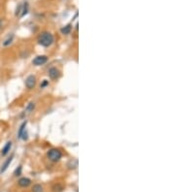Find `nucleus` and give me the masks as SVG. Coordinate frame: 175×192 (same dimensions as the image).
<instances>
[{"mask_svg": "<svg viewBox=\"0 0 175 192\" xmlns=\"http://www.w3.org/2000/svg\"><path fill=\"white\" fill-rule=\"evenodd\" d=\"M54 42V36L50 32H43L38 37V43L43 47H50Z\"/></svg>", "mask_w": 175, "mask_h": 192, "instance_id": "nucleus-1", "label": "nucleus"}, {"mask_svg": "<svg viewBox=\"0 0 175 192\" xmlns=\"http://www.w3.org/2000/svg\"><path fill=\"white\" fill-rule=\"evenodd\" d=\"M47 156L51 161H53V162H56V161H58L61 158L62 153H61L60 150H58V148H52V150H50L48 152Z\"/></svg>", "mask_w": 175, "mask_h": 192, "instance_id": "nucleus-2", "label": "nucleus"}, {"mask_svg": "<svg viewBox=\"0 0 175 192\" xmlns=\"http://www.w3.org/2000/svg\"><path fill=\"white\" fill-rule=\"evenodd\" d=\"M48 61V57L46 55H38L33 59L32 63L36 66H41L43 64H45Z\"/></svg>", "mask_w": 175, "mask_h": 192, "instance_id": "nucleus-3", "label": "nucleus"}, {"mask_svg": "<svg viewBox=\"0 0 175 192\" xmlns=\"http://www.w3.org/2000/svg\"><path fill=\"white\" fill-rule=\"evenodd\" d=\"M36 84V78L34 76H28L26 78V80H25V86H26V88L28 89H31L35 86Z\"/></svg>", "mask_w": 175, "mask_h": 192, "instance_id": "nucleus-4", "label": "nucleus"}, {"mask_svg": "<svg viewBox=\"0 0 175 192\" xmlns=\"http://www.w3.org/2000/svg\"><path fill=\"white\" fill-rule=\"evenodd\" d=\"M49 76H50V78L51 79H58V77L60 76V70L58 69H56V68H51L50 70H49Z\"/></svg>", "mask_w": 175, "mask_h": 192, "instance_id": "nucleus-5", "label": "nucleus"}, {"mask_svg": "<svg viewBox=\"0 0 175 192\" xmlns=\"http://www.w3.org/2000/svg\"><path fill=\"white\" fill-rule=\"evenodd\" d=\"M13 158H14V155H11V156H10V157L8 158V159L5 161L4 164L2 165V168H1V170H0V173H1V174H2V173H4L5 171H6L7 169H8V167L10 166V164H11V163H12Z\"/></svg>", "mask_w": 175, "mask_h": 192, "instance_id": "nucleus-6", "label": "nucleus"}, {"mask_svg": "<svg viewBox=\"0 0 175 192\" xmlns=\"http://www.w3.org/2000/svg\"><path fill=\"white\" fill-rule=\"evenodd\" d=\"M30 183H31V181H30L29 179H27V178H22L19 181V185L22 186V187H26V186L29 185Z\"/></svg>", "mask_w": 175, "mask_h": 192, "instance_id": "nucleus-7", "label": "nucleus"}, {"mask_svg": "<svg viewBox=\"0 0 175 192\" xmlns=\"http://www.w3.org/2000/svg\"><path fill=\"white\" fill-rule=\"evenodd\" d=\"M11 148H12V142H8L6 145L4 146V148H2V152H1L2 155H3V156H4V155H6L7 153H8V152H10Z\"/></svg>", "mask_w": 175, "mask_h": 192, "instance_id": "nucleus-8", "label": "nucleus"}, {"mask_svg": "<svg viewBox=\"0 0 175 192\" xmlns=\"http://www.w3.org/2000/svg\"><path fill=\"white\" fill-rule=\"evenodd\" d=\"M71 29H72L71 24H67V25H66V26H64V27L61 28V30H60V31H61V33H62V34L67 35V34H70Z\"/></svg>", "mask_w": 175, "mask_h": 192, "instance_id": "nucleus-9", "label": "nucleus"}, {"mask_svg": "<svg viewBox=\"0 0 175 192\" xmlns=\"http://www.w3.org/2000/svg\"><path fill=\"white\" fill-rule=\"evenodd\" d=\"M25 126H26V121L24 122V123H22V125H20V130H19V132H18V137H19V138L22 137V133H24V132L25 131Z\"/></svg>", "mask_w": 175, "mask_h": 192, "instance_id": "nucleus-10", "label": "nucleus"}, {"mask_svg": "<svg viewBox=\"0 0 175 192\" xmlns=\"http://www.w3.org/2000/svg\"><path fill=\"white\" fill-rule=\"evenodd\" d=\"M13 38H14V35H11V36H9V37L7 38V39L5 40L4 42H3V46H5V47H7V46H9V45L12 43Z\"/></svg>", "mask_w": 175, "mask_h": 192, "instance_id": "nucleus-11", "label": "nucleus"}, {"mask_svg": "<svg viewBox=\"0 0 175 192\" xmlns=\"http://www.w3.org/2000/svg\"><path fill=\"white\" fill-rule=\"evenodd\" d=\"M32 192H43V187L40 184H35L32 188Z\"/></svg>", "mask_w": 175, "mask_h": 192, "instance_id": "nucleus-12", "label": "nucleus"}, {"mask_svg": "<svg viewBox=\"0 0 175 192\" xmlns=\"http://www.w3.org/2000/svg\"><path fill=\"white\" fill-rule=\"evenodd\" d=\"M27 11H28V4L25 2V4L24 5V9H22V14L20 15V17H24V15L27 14Z\"/></svg>", "mask_w": 175, "mask_h": 192, "instance_id": "nucleus-13", "label": "nucleus"}, {"mask_svg": "<svg viewBox=\"0 0 175 192\" xmlns=\"http://www.w3.org/2000/svg\"><path fill=\"white\" fill-rule=\"evenodd\" d=\"M15 176H20V174H22V166H19V168L16 169V171H15Z\"/></svg>", "mask_w": 175, "mask_h": 192, "instance_id": "nucleus-14", "label": "nucleus"}, {"mask_svg": "<svg viewBox=\"0 0 175 192\" xmlns=\"http://www.w3.org/2000/svg\"><path fill=\"white\" fill-rule=\"evenodd\" d=\"M33 108H34V104L30 103L29 105H28V107H27V111H29V113H30V111H32Z\"/></svg>", "mask_w": 175, "mask_h": 192, "instance_id": "nucleus-15", "label": "nucleus"}, {"mask_svg": "<svg viewBox=\"0 0 175 192\" xmlns=\"http://www.w3.org/2000/svg\"><path fill=\"white\" fill-rule=\"evenodd\" d=\"M48 84V82L47 81H45V82H43V84H41V88H44V86H46Z\"/></svg>", "mask_w": 175, "mask_h": 192, "instance_id": "nucleus-16", "label": "nucleus"}, {"mask_svg": "<svg viewBox=\"0 0 175 192\" xmlns=\"http://www.w3.org/2000/svg\"><path fill=\"white\" fill-rule=\"evenodd\" d=\"M1 26H2V20H0V28H1Z\"/></svg>", "mask_w": 175, "mask_h": 192, "instance_id": "nucleus-17", "label": "nucleus"}]
</instances>
